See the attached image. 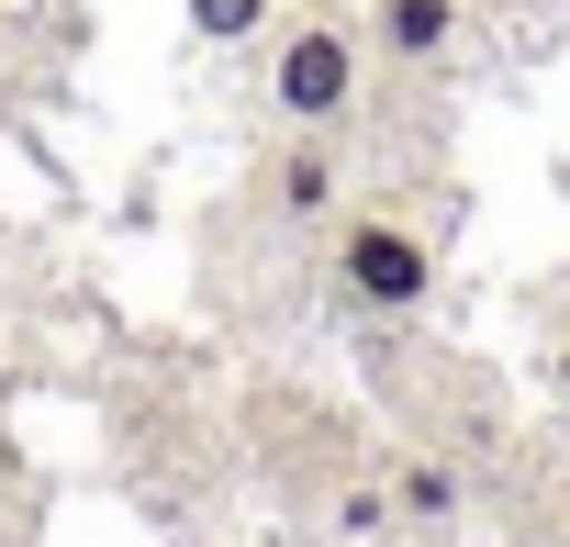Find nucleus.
I'll return each instance as SVG.
<instances>
[{"instance_id":"obj_1","label":"nucleus","mask_w":570,"mask_h":547,"mask_svg":"<svg viewBox=\"0 0 570 547\" xmlns=\"http://www.w3.org/2000/svg\"><path fill=\"white\" fill-rule=\"evenodd\" d=\"M336 268H347V302H370V314H414L436 291V246L414 223H392V212H358L336 235Z\"/></svg>"},{"instance_id":"obj_2","label":"nucleus","mask_w":570,"mask_h":547,"mask_svg":"<svg viewBox=\"0 0 570 547\" xmlns=\"http://www.w3.org/2000/svg\"><path fill=\"white\" fill-rule=\"evenodd\" d=\"M347 90H358V46H347L336 23H303L292 46L268 57V101L292 112V123H336V112H347Z\"/></svg>"},{"instance_id":"obj_3","label":"nucleus","mask_w":570,"mask_h":547,"mask_svg":"<svg viewBox=\"0 0 570 547\" xmlns=\"http://www.w3.org/2000/svg\"><path fill=\"white\" fill-rule=\"evenodd\" d=\"M370 34H381V57H448L459 0H381V12H370Z\"/></svg>"},{"instance_id":"obj_4","label":"nucleus","mask_w":570,"mask_h":547,"mask_svg":"<svg viewBox=\"0 0 570 547\" xmlns=\"http://www.w3.org/2000/svg\"><path fill=\"white\" fill-rule=\"evenodd\" d=\"M268 201H279V212H325V201H336V157H325V146H292V157L268 168Z\"/></svg>"},{"instance_id":"obj_5","label":"nucleus","mask_w":570,"mask_h":547,"mask_svg":"<svg viewBox=\"0 0 570 547\" xmlns=\"http://www.w3.org/2000/svg\"><path fill=\"white\" fill-rule=\"evenodd\" d=\"M403 514H414V525H436V514H459V469H436V458H414V469H403Z\"/></svg>"},{"instance_id":"obj_6","label":"nucleus","mask_w":570,"mask_h":547,"mask_svg":"<svg viewBox=\"0 0 570 547\" xmlns=\"http://www.w3.org/2000/svg\"><path fill=\"white\" fill-rule=\"evenodd\" d=\"M268 23V0H190V34H213V46H246Z\"/></svg>"},{"instance_id":"obj_7","label":"nucleus","mask_w":570,"mask_h":547,"mask_svg":"<svg viewBox=\"0 0 570 547\" xmlns=\"http://www.w3.org/2000/svg\"><path fill=\"white\" fill-rule=\"evenodd\" d=\"M559 402H570V347H559Z\"/></svg>"},{"instance_id":"obj_8","label":"nucleus","mask_w":570,"mask_h":547,"mask_svg":"<svg viewBox=\"0 0 570 547\" xmlns=\"http://www.w3.org/2000/svg\"><path fill=\"white\" fill-rule=\"evenodd\" d=\"M559 547H570V536H559Z\"/></svg>"}]
</instances>
